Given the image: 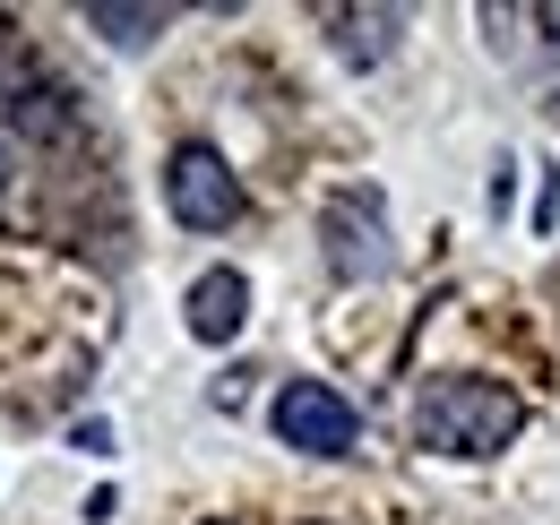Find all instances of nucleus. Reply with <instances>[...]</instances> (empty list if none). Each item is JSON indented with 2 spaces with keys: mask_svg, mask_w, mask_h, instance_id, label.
Segmentation results:
<instances>
[{
  "mask_svg": "<svg viewBox=\"0 0 560 525\" xmlns=\"http://www.w3.org/2000/svg\"><path fill=\"white\" fill-rule=\"evenodd\" d=\"M526 396L500 388V380H475V371H448V380H431L415 396V440L431 457H457V465H483L500 448H517L526 440Z\"/></svg>",
  "mask_w": 560,
  "mask_h": 525,
  "instance_id": "1",
  "label": "nucleus"
},
{
  "mask_svg": "<svg viewBox=\"0 0 560 525\" xmlns=\"http://www.w3.org/2000/svg\"><path fill=\"white\" fill-rule=\"evenodd\" d=\"M319 259H328L337 284H380L397 267V250H388V198L371 182L328 190V207H319Z\"/></svg>",
  "mask_w": 560,
  "mask_h": 525,
  "instance_id": "2",
  "label": "nucleus"
},
{
  "mask_svg": "<svg viewBox=\"0 0 560 525\" xmlns=\"http://www.w3.org/2000/svg\"><path fill=\"white\" fill-rule=\"evenodd\" d=\"M164 207H173V224H190V233H224V224H242V173L215 155V147H173L164 155Z\"/></svg>",
  "mask_w": 560,
  "mask_h": 525,
  "instance_id": "3",
  "label": "nucleus"
},
{
  "mask_svg": "<svg viewBox=\"0 0 560 525\" xmlns=\"http://www.w3.org/2000/svg\"><path fill=\"white\" fill-rule=\"evenodd\" d=\"M268 422H277V440L293 457H353V448H362V413H353L328 380H284Z\"/></svg>",
  "mask_w": 560,
  "mask_h": 525,
  "instance_id": "4",
  "label": "nucleus"
},
{
  "mask_svg": "<svg viewBox=\"0 0 560 525\" xmlns=\"http://www.w3.org/2000/svg\"><path fill=\"white\" fill-rule=\"evenodd\" d=\"M182 319H190V336H199V345H233V336H242V319H250V276H242V267H208V276L190 284Z\"/></svg>",
  "mask_w": 560,
  "mask_h": 525,
  "instance_id": "5",
  "label": "nucleus"
},
{
  "mask_svg": "<svg viewBox=\"0 0 560 525\" xmlns=\"http://www.w3.org/2000/svg\"><path fill=\"white\" fill-rule=\"evenodd\" d=\"M328 26H337L346 61H388L397 35H406V9H328Z\"/></svg>",
  "mask_w": 560,
  "mask_h": 525,
  "instance_id": "6",
  "label": "nucleus"
},
{
  "mask_svg": "<svg viewBox=\"0 0 560 525\" xmlns=\"http://www.w3.org/2000/svg\"><path fill=\"white\" fill-rule=\"evenodd\" d=\"M86 26H95L104 44H121V52H139V44H155V35L173 26V9H113V0H95V9H86Z\"/></svg>",
  "mask_w": 560,
  "mask_h": 525,
  "instance_id": "7",
  "label": "nucleus"
},
{
  "mask_svg": "<svg viewBox=\"0 0 560 525\" xmlns=\"http://www.w3.org/2000/svg\"><path fill=\"white\" fill-rule=\"evenodd\" d=\"M560 224V164H544V198H535V233Z\"/></svg>",
  "mask_w": 560,
  "mask_h": 525,
  "instance_id": "8",
  "label": "nucleus"
},
{
  "mask_svg": "<svg viewBox=\"0 0 560 525\" xmlns=\"http://www.w3.org/2000/svg\"><path fill=\"white\" fill-rule=\"evenodd\" d=\"M535 26H544V35L560 44V9H535Z\"/></svg>",
  "mask_w": 560,
  "mask_h": 525,
  "instance_id": "9",
  "label": "nucleus"
},
{
  "mask_svg": "<svg viewBox=\"0 0 560 525\" xmlns=\"http://www.w3.org/2000/svg\"><path fill=\"white\" fill-rule=\"evenodd\" d=\"M0 190H9V147H0Z\"/></svg>",
  "mask_w": 560,
  "mask_h": 525,
  "instance_id": "10",
  "label": "nucleus"
},
{
  "mask_svg": "<svg viewBox=\"0 0 560 525\" xmlns=\"http://www.w3.org/2000/svg\"><path fill=\"white\" fill-rule=\"evenodd\" d=\"M208 525H233V517H208Z\"/></svg>",
  "mask_w": 560,
  "mask_h": 525,
  "instance_id": "11",
  "label": "nucleus"
}]
</instances>
